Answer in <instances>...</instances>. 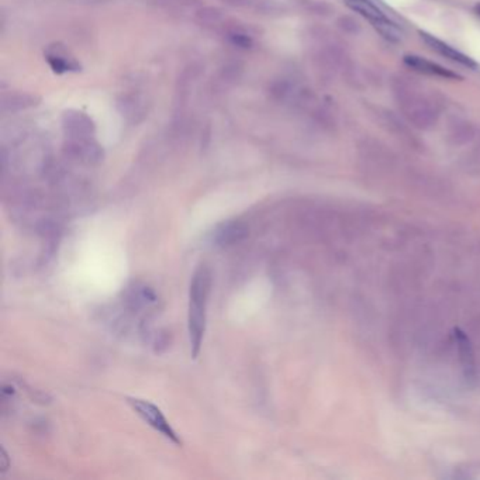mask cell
<instances>
[{
	"label": "cell",
	"instance_id": "6da1fadb",
	"mask_svg": "<svg viewBox=\"0 0 480 480\" xmlns=\"http://www.w3.org/2000/svg\"><path fill=\"white\" fill-rule=\"evenodd\" d=\"M393 96L400 113L417 128L428 130L434 127L441 114L436 98L415 79L397 76L392 84Z\"/></svg>",
	"mask_w": 480,
	"mask_h": 480
},
{
	"label": "cell",
	"instance_id": "7a4b0ae2",
	"mask_svg": "<svg viewBox=\"0 0 480 480\" xmlns=\"http://www.w3.org/2000/svg\"><path fill=\"white\" fill-rule=\"evenodd\" d=\"M211 291V272L206 265H200L190 282L189 289V313H187V330L192 356L197 358L201 349L203 337L206 333L207 305Z\"/></svg>",
	"mask_w": 480,
	"mask_h": 480
},
{
	"label": "cell",
	"instance_id": "3957f363",
	"mask_svg": "<svg viewBox=\"0 0 480 480\" xmlns=\"http://www.w3.org/2000/svg\"><path fill=\"white\" fill-rule=\"evenodd\" d=\"M344 4L348 9L362 16L365 20L371 23V26L387 41L399 43L401 40V32L392 22L385 12L378 8L372 0H344Z\"/></svg>",
	"mask_w": 480,
	"mask_h": 480
},
{
	"label": "cell",
	"instance_id": "277c9868",
	"mask_svg": "<svg viewBox=\"0 0 480 480\" xmlns=\"http://www.w3.org/2000/svg\"><path fill=\"white\" fill-rule=\"evenodd\" d=\"M127 403L131 406V408L149 425L152 427L155 431H158L159 434H162L166 439H169L171 442L176 444V445H182V439L179 438V435L176 434V431L172 428V425L169 424V421L165 418L164 413L161 411V408H158L155 404H152L151 401L142 400V399H134V397H128Z\"/></svg>",
	"mask_w": 480,
	"mask_h": 480
},
{
	"label": "cell",
	"instance_id": "5b68a950",
	"mask_svg": "<svg viewBox=\"0 0 480 480\" xmlns=\"http://www.w3.org/2000/svg\"><path fill=\"white\" fill-rule=\"evenodd\" d=\"M61 124L68 138H93L96 131L93 120L84 112L75 109L64 112Z\"/></svg>",
	"mask_w": 480,
	"mask_h": 480
},
{
	"label": "cell",
	"instance_id": "8992f818",
	"mask_svg": "<svg viewBox=\"0 0 480 480\" xmlns=\"http://www.w3.org/2000/svg\"><path fill=\"white\" fill-rule=\"evenodd\" d=\"M117 110L130 124L141 123L148 113V100L140 92L126 93L117 100Z\"/></svg>",
	"mask_w": 480,
	"mask_h": 480
},
{
	"label": "cell",
	"instance_id": "52a82bcc",
	"mask_svg": "<svg viewBox=\"0 0 480 480\" xmlns=\"http://www.w3.org/2000/svg\"><path fill=\"white\" fill-rule=\"evenodd\" d=\"M403 62L413 71L421 74V75H425V76H431V78H438V79H445V81H456V79H460V76L455 72H452L451 69L436 64V62H432L427 58H422L420 55H414V54H410V55H404L403 58Z\"/></svg>",
	"mask_w": 480,
	"mask_h": 480
},
{
	"label": "cell",
	"instance_id": "ba28073f",
	"mask_svg": "<svg viewBox=\"0 0 480 480\" xmlns=\"http://www.w3.org/2000/svg\"><path fill=\"white\" fill-rule=\"evenodd\" d=\"M420 37H421V40L425 43V46L429 50L435 51L441 57H444V58H446V60H449L452 62H456V64H459L462 67H466L469 69L476 68V62L470 57H467L466 54L458 51L456 48H453L452 46L446 44L445 41L439 40L438 37H435V36H432L429 33H425V32H420Z\"/></svg>",
	"mask_w": 480,
	"mask_h": 480
},
{
	"label": "cell",
	"instance_id": "9c48e42d",
	"mask_svg": "<svg viewBox=\"0 0 480 480\" xmlns=\"http://www.w3.org/2000/svg\"><path fill=\"white\" fill-rule=\"evenodd\" d=\"M67 151L86 162H99L103 158V149L93 138H68Z\"/></svg>",
	"mask_w": 480,
	"mask_h": 480
},
{
	"label": "cell",
	"instance_id": "30bf717a",
	"mask_svg": "<svg viewBox=\"0 0 480 480\" xmlns=\"http://www.w3.org/2000/svg\"><path fill=\"white\" fill-rule=\"evenodd\" d=\"M39 99L30 93H22V92H13L6 93L0 99V112L4 114L8 113H19L23 110H27L33 106H36Z\"/></svg>",
	"mask_w": 480,
	"mask_h": 480
},
{
	"label": "cell",
	"instance_id": "8fae6325",
	"mask_svg": "<svg viewBox=\"0 0 480 480\" xmlns=\"http://www.w3.org/2000/svg\"><path fill=\"white\" fill-rule=\"evenodd\" d=\"M248 235V229L244 224L239 222H227L222 224L214 234V241L218 246H234Z\"/></svg>",
	"mask_w": 480,
	"mask_h": 480
},
{
	"label": "cell",
	"instance_id": "7c38bea8",
	"mask_svg": "<svg viewBox=\"0 0 480 480\" xmlns=\"http://www.w3.org/2000/svg\"><path fill=\"white\" fill-rule=\"evenodd\" d=\"M46 60L48 61L50 67L58 74H67L79 69L76 61L61 46H53L47 51Z\"/></svg>",
	"mask_w": 480,
	"mask_h": 480
},
{
	"label": "cell",
	"instance_id": "4fadbf2b",
	"mask_svg": "<svg viewBox=\"0 0 480 480\" xmlns=\"http://www.w3.org/2000/svg\"><path fill=\"white\" fill-rule=\"evenodd\" d=\"M194 19L197 23H200L203 26L214 27V26H220L222 23L224 15L217 8H203V9H199L196 12Z\"/></svg>",
	"mask_w": 480,
	"mask_h": 480
},
{
	"label": "cell",
	"instance_id": "5bb4252c",
	"mask_svg": "<svg viewBox=\"0 0 480 480\" xmlns=\"http://www.w3.org/2000/svg\"><path fill=\"white\" fill-rule=\"evenodd\" d=\"M227 37H228V40L234 46H236L239 48H250V47H253V37L248 33H246L244 30H238L235 27L234 29H228L227 30Z\"/></svg>",
	"mask_w": 480,
	"mask_h": 480
}]
</instances>
